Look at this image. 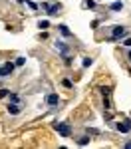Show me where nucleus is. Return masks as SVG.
Segmentation results:
<instances>
[{
    "mask_svg": "<svg viewBox=\"0 0 131 149\" xmlns=\"http://www.w3.org/2000/svg\"><path fill=\"white\" fill-rule=\"evenodd\" d=\"M24 2H26V4H28V6H30L32 10H38V4H34V2H30V0H24Z\"/></svg>",
    "mask_w": 131,
    "mask_h": 149,
    "instance_id": "nucleus-15",
    "label": "nucleus"
},
{
    "mask_svg": "<svg viewBox=\"0 0 131 149\" xmlns=\"http://www.w3.org/2000/svg\"><path fill=\"white\" fill-rule=\"evenodd\" d=\"M62 84H64L66 88H71V81H70V80H64V81H62Z\"/></svg>",
    "mask_w": 131,
    "mask_h": 149,
    "instance_id": "nucleus-20",
    "label": "nucleus"
},
{
    "mask_svg": "<svg viewBox=\"0 0 131 149\" xmlns=\"http://www.w3.org/2000/svg\"><path fill=\"white\" fill-rule=\"evenodd\" d=\"M58 28H60V32H62V34H64V36H71V32H70V30H68V26H66V24H60Z\"/></svg>",
    "mask_w": 131,
    "mask_h": 149,
    "instance_id": "nucleus-9",
    "label": "nucleus"
},
{
    "mask_svg": "<svg viewBox=\"0 0 131 149\" xmlns=\"http://www.w3.org/2000/svg\"><path fill=\"white\" fill-rule=\"evenodd\" d=\"M12 72H14V64H10V62H8V64H4V66L0 68V78H8Z\"/></svg>",
    "mask_w": 131,
    "mask_h": 149,
    "instance_id": "nucleus-4",
    "label": "nucleus"
},
{
    "mask_svg": "<svg viewBox=\"0 0 131 149\" xmlns=\"http://www.w3.org/2000/svg\"><path fill=\"white\" fill-rule=\"evenodd\" d=\"M56 48H58V50H60V52H62V54H64V56L68 54V46H66L64 42H56Z\"/></svg>",
    "mask_w": 131,
    "mask_h": 149,
    "instance_id": "nucleus-8",
    "label": "nucleus"
},
{
    "mask_svg": "<svg viewBox=\"0 0 131 149\" xmlns=\"http://www.w3.org/2000/svg\"><path fill=\"white\" fill-rule=\"evenodd\" d=\"M123 8V2H113L111 4V10H121Z\"/></svg>",
    "mask_w": 131,
    "mask_h": 149,
    "instance_id": "nucleus-10",
    "label": "nucleus"
},
{
    "mask_svg": "<svg viewBox=\"0 0 131 149\" xmlns=\"http://www.w3.org/2000/svg\"><path fill=\"white\" fill-rule=\"evenodd\" d=\"M48 26H50L48 20H40V22H38V28H48Z\"/></svg>",
    "mask_w": 131,
    "mask_h": 149,
    "instance_id": "nucleus-14",
    "label": "nucleus"
},
{
    "mask_svg": "<svg viewBox=\"0 0 131 149\" xmlns=\"http://www.w3.org/2000/svg\"><path fill=\"white\" fill-rule=\"evenodd\" d=\"M125 147H127V149H131V141H127V143H125Z\"/></svg>",
    "mask_w": 131,
    "mask_h": 149,
    "instance_id": "nucleus-22",
    "label": "nucleus"
},
{
    "mask_svg": "<svg viewBox=\"0 0 131 149\" xmlns=\"http://www.w3.org/2000/svg\"><path fill=\"white\" fill-rule=\"evenodd\" d=\"M46 103L48 105H58L60 103V95L58 93H48L46 95Z\"/></svg>",
    "mask_w": 131,
    "mask_h": 149,
    "instance_id": "nucleus-6",
    "label": "nucleus"
},
{
    "mask_svg": "<svg viewBox=\"0 0 131 149\" xmlns=\"http://www.w3.org/2000/svg\"><path fill=\"white\" fill-rule=\"evenodd\" d=\"M117 131H121V133H129L131 131V121L129 119H125V121H121V123H117Z\"/></svg>",
    "mask_w": 131,
    "mask_h": 149,
    "instance_id": "nucleus-5",
    "label": "nucleus"
},
{
    "mask_svg": "<svg viewBox=\"0 0 131 149\" xmlns=\"http://www.w3.org/2000/svg\"><path fill=\"white\" fill-rule=\"evenodd\" d=\"M99 92H101V95H105V97H107V95H109V88H101Z\"/></svg>",
    "mask_w": 131,
    "mask_h": 149,
    "instance_id": "nucleus-17",
    "label": "nucleus"
},
{
    "mask_svg": "<svg viewBox=\"0 0 131 149\" xmlns=\"http://www.w3.org/2000/svg\"><path fill=\"white\" fill-rule=\"evenodd\" d=\"M91 62H94L91 58H83V68H89V66H91Z\"/></svg>",
    "mask_w": 131,
    "mask_h": 149,
    "instance_id": "nucleus-12",
    "label": "nucleus"
},
{
    "mask_svg": "<svg viewBox=\"0 0 131 149\" xmlns=\"http://www.w3.org/2000/svg\"><path fill=\"white\" fill-rule=\"evenodd\" d=\"M42 8H44V10H48V14H50V16H56L62 6H60V4H46V2H44V4H42Z\"/></svg>",
    "mask_w": 131,
    "mask_h": 149,
    "instance_id": "nucleus-3",
    "label": "nucleus"
},
{
    "mask_svg": "<svg viewBox=\"0 0 131 149\" xmlns=\"http://www.w3.org/2000/svg\"><path fill=\"white\" fill-rule=\"evenodd\" d=\"M8 93H10V92H8V90H0V97H6Z\"/></svg>",
    "mask_w": 131,
    "mask_h": 149,
    "instance_id": "nucleus-19",
    "label": "nucleus"
},
{
    "mask_svg": "<svg viewBox=\"0 0 131 149\" xmlns=\"http://www.w3.org/2000/svg\"><path fill=\"white\" fill-rule=\"evenodd\" d=\"M24 62H26L24 58H18V60H16V66H24Z\"/></svg>",
    "mask_w": 131,
    "mask_h": 149,
    "instance_id": "nucleus-18",
    "label": "nucleus"
},
{
    "mask_svg": "<svg viewBox=\"0 0 131 149\" xmlns=\"http://www.w3.org/2000/svg\"><path fill=\"white\" fill-rule=\"evenodd\" d=\"M89 143V137H80L78 139V145H87Z\"/></svg>",
    "mask_w": 131,
    "mask_h": 149,
    "instance_id": "nucleus-11",
    "label": "nucleus"
},
{
    "mask_svg": "<svg viewBox=\"0 0 131 149\" xmlns=\"http://www.w3.org/2000/svg\"><path fill=\"white\" fill-rule=\"evenodd\" d=\"M125 36H127V30H125L123 26H113V30H111V38H109V40L113 42V40H121V38H125Z\"/></svg>",
    "mask_w": 131,
    "mask_h": 149,
    "instance_id": "nucleus-2",
    "label": "nucleus"
},
{
    "mask_svg": "<svg viewBox=\"0 0 131 149\" xmlns=\"http://www.w3.org/2000/svg\"><path fill=\"white\" fill-rule=\"evenodd\" d=\"M54 129L58 131L62 137H70V135H71V127H70V123H62V121H58V123H54Z\"/></svg>",
    "mask_w": 131,
    "mask_h": 149,
    "instance_id": "nucleus-1",
    "label": "nucleus"
},
{
    "mask_svg": "<svg viewBox=\"0 0 131 149\" xmlns=\"http://www.w3.org/2000/svg\"><path fill=\"white\" fill-rule=\"evenodd\" d=\"M8 95H10V102L12 103H18V95H16V93H8Z\"/></svg>",
    "mask_w": 131,
    "mask_h": 149,
    "instance_id": "nucleus-16",
    "label": "nucleus"
},
{
    "mask_svg": "<svg viewBox=\"0 0 131 149\" xmlns=\"http://www.w3.org/2000/svg\"><path fill=\"white\" fill-rule=\"evenodd\" d=\"M8 113H12V115L20 113V107H18V103H8Z\"/></svg>",
    "mask_w": 131,
    "mask_h": 149,
    "instance_id": "nucleus-7",
    "label": "nucleus"
},
{
    "mask_svg": "<svg viewBox=\"0 0 131 149\" xmlns=\"http://www.w3.org/2000/svg\"><path fill=\"white\" fill-rule=\"evenodd\" d=\"M83 6H85V8H94L95 2H94V0H85V2H83Z\"/></svg>",
    "mask_w": 131,
    "mask_h": 149,
    "instance_id": "nucleus-13",
    "label": "nucleus"
},
{
    "mask_svg": "<svg viewBox=\"0 0 131 149\" xmlns=\"http://www.w3.org/2000/svg\"><path fill=\"white\" fill-rule=\"evenodd\" d=\"M123 44H125V46H127V48H131V38H127V40H125Z\"/></svg>",
    "mask_w": 131,
    "mask_h": 149,
    "instance_id": "nucleus-21",
    "label": "nucleus"
},
{
    "mask_svg": "<svg viewBox=\"0 0 131 149\" xmlns=\"http://www.w3.org/2000/svg\"><path fill=\"white\" fill-rule=\"evenodd\" d=\"M129 60H131V52H129Z\"/></svg>",
    "mask_w": 131,
    "mask_h": 149,
    "instance_id": "nucleus-23",
    "label": "nucleus"
}]
</instances>
